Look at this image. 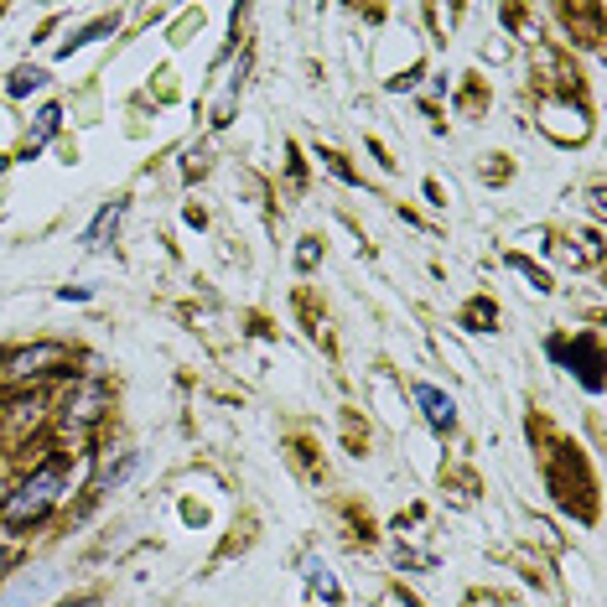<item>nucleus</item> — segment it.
Segmentation results:
<instances>
[{"instance_id": "obj_5", "label": "nucleus", "mask_w": 607, "mask_h": 607, "mask_svg": "<svg viewBox=\"0 0 607 607\" xmlns=\"http://www.w3.org/2000/svg\"><path fill=\"white\" fill-rule=\"evenodd\" d=\"M58 125H62V110H58V104H47V110L37 115V130H32V151H37V146H47V140L58 136Z\"/></svg>"}, {"instance_id": "obj_2", "label": "nucleus", "mask_w": 607, "mask_h": 607, "mask_svg": "<svg viewBox=\"0 0 607 607\" xmlns=\"http://www.w3.org/2000/svg\"><path fill=\"white\" fill-rule=\"evenodd\" d=\"M47 364H68V348L62 343H37V348H21V353H0V379L5 385H26L47 374Z\"/></svg>"}, {"instance_id": "obj_11", "label": "nucleus", "mask_w": 607, "mask_h": 607, "mask_svg": "<svg viewBox=\"0 0 607 607\" xmlns=\"http://www.w3.org/2000/svg\"><path fill=\"white\" fill-rule=\"evenodd\" d=\"M296 260H301V271H307V265H317V239H301V255H296Z\"/></svg>"}, {"instance_id": "obj_13", "label": "nucleus", "mask_w": 607, "mask_h": 607, "mask_svg": "<svg viewBox=\"0 0 607 607\" xmlns=\"http://www.w3.org/2000/svg\"><path fill=\"white\" fill-rule=\"evenodd\" d=\"M0 172H5V157H0Z\"/></svg>"}, {"instance_id": "obj_3", "label": "nucleus", "mask_w": 607, "mask_h": 607, "mask_svg": "<svg viewBox=\"0 0 607 607\" xmlns=\"http://www.w3.org/2000/svg\"><path fill=\"white\" fill-rule=\"evenodd\" d=\"M104 405H110V390H104L99 379H89V385H79V390L68 394V405H62V426H68V432H89L99 415H104Z\"/></svg>"}, {"instance_id": "obj_6", "label": "nucleus", "mask_w": 607, "mask_h": 607, "mask_svg": "<svg viewBox=\"0 0 607 607\" xmlns=\"http://www.w3.org/2000/svg\"><path fill=\"white\" fill-rule=\"evenodd\" d=\"M42 83H47V73H42V68H16V73H11V83H5V94L21 99V94H32V89H42Z\"/></svg>"}, {"instance_id": "obj_1", "label": "nucleus", "mask_w": 607, "mask_h": 607, "mask_svg": "<svg viewBox=\"0 0 607 607\" xmlns=\"http://www.w3.org/2000/svg\"><path fill=\"white\" fill-rule=\"evenodd\" d=\"M58 493H62V462L53 457V462H42L26 483H21L11 499H5V509H0V519H5V529H26V525H37L42 514L58 504Z\"/></svg>"}, {"instance_id": "obj_7", "label": "nucleus", "mask_w": 607, "mask_h": 607, "mask_svg": "<svg viewBox=\"0 0 607 607\" xmlns=\"http://www.w3.org/2000/svg\"><path fill=\"white\" fill-rule=\"evenodd\" d=\"M119 214H125V203H110V208H104V214H99L94 224H89L83 244H99V239H104V229H115V224H119Z\"/></svg>"}, {"instance_id": "obj_12", "label": "nucleus", "mask_w": 607, "mask_h": 607, "mask_svg": "<svg viewBox=\"0 0 607 607\" xmlns=\"http://www.w3.org/2000/svg\"><path fill=\"white\" fill-rule=\"evenodd\" d=\"M472 607H493V603H472Z\"/></svg>"}, {"instance_id": "obj_10", "label": "nucleus", "mask_w": 607, "mask_h": 607, "mask_svg": "<svg viewBox=\"0 0 607 607\" xmlns=\"http://www.w3.org/2000/svg\"><path fill=\"white\" fill-rule=\"evenodd\" d=\"M104 32H115V21H94V26H83V32H73V37L62 42V53H73V47H83V42L104 37Z\"/></svg>"}, {"instance_id": "obj_9", "label": "nucleus", "mask_w": 607, "mask_h": 607, "mask_svg": "<svg viewBox=\"0 0 607 607\" xmlns=\"http://www.w3.org/2000/svg\"><path fill=\"white\" fill-rule=\"evenodd\" d=\"M130 468H136V451H125L119 462H104V468H99V493L110 489V483H119V478H125Z\"/></svg>"}, {"instance_id": "obj_8", "label": "nucleus", "mask_w": 607, "mask_h": 607, "mask_svg": "<svg viewBox=\"0 0 607 607\" xmlns=\"http://www.w3.org/2000/svg\"><path fill=\"white\" fill-rule=\"evenodd\" d=\"M307 582H312V587L322 592L328 603H337V582H333V571L322 566V561H307Z\"/></svg>"}, {"instance_id": "obj_4", "label": "nucleus", "mask_w": 607, "mask_h": 607, "mask_svg": "<svg viewBox=\"0 0 607 607\" xmlns=\"http://www.w3.org/2000/svg\"><path fill=\"white\" fill-rule=\"evenodd\" d=\"M415 405L426 411L436 432H451V421H457V405H451V394H442L436 385H415Z\"/></svg>"}]
</instances>
